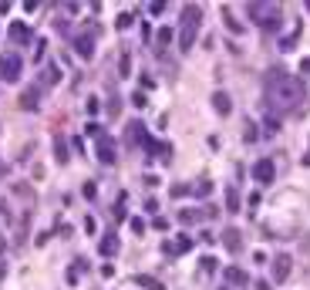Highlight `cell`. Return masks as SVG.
<instances>
[{"label":"cell","instance_id":"6da1fadb","mask_svg":"<svg viewBox=\"0 0 310 290\" xmlns=\"http://www.w3.org/2000/svg\"><path fill=\"white\" fill-rule=\"evenodd\" d=\"M304 101V81L287 75L283 68H270L263 75V105L270 108L273 118L287 115L290 108H297Z\"/></svg>","mask_w":310,"mask_h":290},{"label":"cell","instance_id":"ffe728a7","mask_svg":"<svg viewBox=\"0 0 310 290\" xmlns=\"http://www.w3.org/2000/svg\"><path fill=\"white\" fill-rule=\"evenodd\" d=\"M172 38H175L172 27H158V34H155V44H158V47H169V44H172Z\"/></svg>","mask_w":310,"mask_h":290},{"label":"cell","instance_id":"ab89813d","mask_svg":"<svg viewBox=\"0 0 310 290\" xmlns=\"http://www.w3.org/2000/svg\"><path fill=\"white\" fill-rule=\"evenodd\" d=\"M3 250H7V243H3V240H0V253H3Z\"/></svg>","mask_w":310,"mask_h":290},{"label":"cell","instance_id":"3957f363","mask_svg":"<svg viewBox=\"0 0 310 290\" xmlns=\"http://www.w3.org/2000/svg\"><path fill=\"white\" fill-rule=\"evenodd\" d=\"M250 17L260 24V31H267V34H276L280 27H283V14H280V7H273V3H250Z\"/></svg>","mask_w":310,"mask_h":290},{"label":"cell","instance_id":"d6a6232c","mask_svg":"<svg viewBox=\"0 0 310 290\" xmlns=\"http://www.w3.org/2000/svg\"><path fill=\"white\" fill-rule=\"evenodd\" d=\"M101 132H105V128H101L98 122H91V125H88V135H91V138H98V135H101Z\"/></svg>","mask_w":310,"mask_h":290},{"label":"cell","instance_id":"74e56055","mask_svg":"<svg viewBox=\"0 0 310 290\" xmlns=\"http://www.w3.org/2000/svg\"><path fill=\"white\" fill-rule=\"evenodd\" d=\"M3 172H7V166H3V162H0V179H3Z\"/></svg>","mask_w":310,"mask_h":290},{"label":"cell","instance_id":"52a82bcc","mask_svg":"<svg viewBox=\"0 0 310 290\" xmlns=\"http://www.w3.org/2000/svg\"><path fill=\"white\" fill-rule=\"evenodd\" d=\"M253 179H256L260 186H270L273 179H276V166H273V159H260V162L253 166Z\"/></svg>","mask_w":310,"mask_h":290},{"label":"cell","instance_id":"d6986e66","mask_svg":"<svg viewBox=\"0 0 310 290\" xmlns=\"http://www.w3.org/2000/svg\"><path fill=\"white\" fill-rule=\"evenodd\" d=\"M135 284L142 290H165V284H162V280H155V277H145V273H142V277H135Z\"/></svg>","mask_w":310,"mask_h":290},{"label":"cell","instance_id":"4dcf8cb0","mask_svg":"<svg viewBox=\"0 0 310 290\" xmlns=\"http://www.w3.org/2000/svg\"><path fill=\"white\" fill-rule=\"evenodd\" d=\"M162 253H165V256H179V250H175L172 240H165V243H162Z\"/></svg>","mask_w":310,"mask_h":290},{"label":"cell","instance_id":"8d00e7d4","mask_svg":"<svg viewBox=\"0 0 310 290\" xmlns=\"http://www.w3.org/2000/svg\"><path fill=\"white\" fill-rule=\"evenodd\" d=\"M3 277H7V267H3V263H0V280H3Z\"/></svg>","mask_w":310,"mask_h":290},{"label":"cell","instance_id":"f35d334b","mask_svg":"<svg viewBox=\"0 0 310 290\" xmlns=\"http://www.w3.org/2000/svg\"><path fill=\"white\" fill-rule=\"evenodd\" d=\"M304 166H310V152H307V155H304Z\"/></svg>","mask_w":310,"mask_h":290},{"label":"cell","instance_id":"8992f818","mask_svg":"<svg viewBox=\"0 0 310 290\" xmlns=\"http://www.w3.org/2000/svg\"><path fill=\"white\" fill-rule=\"evenodd\" d=\"M95 159L101 166H115L118 152H115V138L108 135V132H101V135L95 138Z\"/></svg>","mask_w":310,"mask_h":290},{"label":"cell","instance_id":"836d02e7","mask_svg":"<svg viewBox=\"0 0 310 290\" xmlns=\"http://www.w3.org/2000/svg\"><path fill=\"white\" fill-rule=\"evenodd\" d=\"M118 108H121V101H118V98H112V101H108V112H112V118L118 115Z\"/></svg>","mask_w":310,"mask_h":290},{"label":"cell","instance_id":"cb8c5ba5","mask_svg":"<svg viewBox=\"0 0 310 290\" xmlns=\"http://www.w3.org/2000/svg\"><path fill=\"white\" fill-rule=\"evenodd\" d=\"M175 250H179V253H189V250H193V236L179 233V240H175Z\"/></svg>","mask_w":310,"mask_h":290},{"label":"cell","instance_id":"9a60e30c","mask_svg":"<svg viewBox=\"0 0 310 290\" xmlns=\"http://www.w3.org/2000/svg\"><path fill=\"white\" fill-rule=\"evenodd\" d=\"M213 108H216V115H230L232 112V98L226 95V91H213Z\"/></svg>","mask_w":310,"mask_h":290},{"label":"cell","instance_id":"e575fe53","mask_svg":"<svg viewBox=\"0 0 310 290\" xmlns=\"http://www.w3.org/2000/svg\"><path fill=\"white\" fill-rule=\"evenodd\" d=\"M202 270H209V273L216 270V260H213V256H206V260H202Z\"/></svg>","mask_w":310,"mask_h":290},{"label":"cell","instance_id":"8fae6325","mask_svg":"<svg viewBox=\"0 0 310 290\" xmlns=\"http://www.w3.org/2000/svg\"><path fill=\"white\" fill-rule=\"evenodd\" d=\"M7 34H10V41H14V44H20V47H24V44H31V38H34V34H31V27H27V24H20V20H14V24L7 27Z\"/></svg>","mask_w":310,"mask_h":290},{"label":"cell","instance_id":"44dd1931","mask_svg":"<svg viewBox=\"0 0 310 290\" xmlns=\"http://www.w3.org/2000/svg\"><path fill=\"white\" fill-rule=\"evenodd\" d=\"M189 193L202 199V196H209V193H213V182H209V179H199V182H195V186L189 189Z\"/></svg>","mask_w":310,"mask_h":290},{"label":"cell","instance_id":"7a4b0ae2","mask_svg":"<svg viewBox=\"0 0 310 290\" xmlns=\"http://www.w3.org/2000/svg\"><path fill=\"white\" fill-rule=\"evenodd\" d=\"M199 27H202V7L195 3H186L182 7V20H179V47L182 51H193V44L199 41Z\"/></svg>","mask_w":310,"mask_h":290},{"label":"cell","instance_id":"603a6c76","mask_svg":"<svg viewBox=\"0 0 310 290\" xmlns=\"http://www.w3.org/2000/svg\"><path fill=\"white\" fill-rule=\"evenodd\" d=\"M132 24H135V10H125V14H121V17H118V31H128V27H132Z\"/></svg>","mask_w":310,"mask_h":290},{"label":"cell","instance_id":"2e32d148","mask_svg":"<svg viewBox=\"0 0 310 290\" xmlns=\"http://www.w3.org/2000/svg\"><path fill=\"white\" fill-rule=\"evenodd\" d=\"M223 247H226L230 253H236L239 247H243V233H239V230H226V233H223Z\"/></svg>","mask_w":310,"mask_h":290},{"label":"cell","instance_id":"ac0fdd59","mask_svg":"<svg viewBox=\"0 0 310 290\" xmlns=\"http://www.w3.org/2000/svg\"><path fill=\"white\" fill-rule=\"evenodd\" d=\"M206 216L202 209H179V223H186V226H193V223H202Z\"/></svg>","mask_w":310,"mask_h":290},{"label":"cell","instance_id":"277c9868","mask_svg":"<svg viewBox=\"0 0 310 290\" xmlns=\"http://www.w3.org/2000/svg\"><path fill=\"white\" fill-rule=\"evenodd\" d=\"M20 71H24V58L20 54H14V51L0 54V81L14 84V81H20Z\"/></svg>","mask_w":310,"mask_h":290},{"label":"cell","instance_id":"30bf717a","mask_svg":"<svg viewBox=\"0 0 310 290\" xmlns=\"http://www.w3.org/2000/svg\"><path fill=\"white\" fill-rule=\"evenodd\" d=\"M38 105H40V84L24 88V95H20V108H24V112H38Z\"/></svg>","mask_w":310,"mask_h":290},{"label":"cell","instance_id":"d4e9b609","mask_svg":"<svg viewBox=\"0 0 310 290\" xmlns=\"http://www.w3.org/2000/svg\"><path fill=\"white\" fill-rule=\"evenodd\" d=\"M128 226H132V233H135V236H142V233H145V219H142V216H132V219H128Z\"/></svg>","mask_w":310,"mask_h":290},{"label":"cell","instance_id":"e0dca14e","mask_svg":"<svg viewBox=\"0 0 310 290\" xmlns=\"http://www.w3.org/2000/svg\"><path fill=\"white\" fill-rule=\"evenodd\" d=\"M58 81H61V71L54 68V64H47V68L40 71V81H38V84H40V88H44V84H47V88H54Z\"/></svg>","mask_w":310,"mask_h":290},{"label":"cell","instance_id":"f1b7e54d","mask_svg":"<svg viewBox=\"0 0 310 290\" xmlns=\"http://www.w3.org/2000/svg\"><path fill=\"white\" fill-rule=\"evenodd\" d=\"M293 47H297V34H293V38H283V41H280V51H293Z\"/></svg>","mask_w":310,"mask_h":290},{"label":"cell","instance_id":"5b68a950","mask_svg":"<svg viewBox=\"0 0 310 290\" xmlns=\"http://www.w3.org/2000/svg\"><path fill=\"white\" fill-rule=\"evenodd\" d=\"M95 34H98V27L91 24V27H84L81 34H75V38H71V44H75V54H78V58H84V61H91V58H95Z\"/></svg>","mask_w":310,"mask_h":290},{"label":"cell","instance_id":"d590c367","mask_svg":"<svg viewBox=\"0 0 310 290\" xmlns=\"http://www.w3.org/2000/svg\"><path fill=\"white\" fill-rule=\"evenodd\" d=\"M256 290H273V287L267 284V280H256Z\"/></svg>","mask_w":310,"mask_h":290},{"label":"cell","instance_id":"60d3db41","mask_svg":"<svg viewBox=\"0 0 310 290\" xmlns=\"http://www.w3.org/2000/svg\"><path fill=\"white\" fill-rule=\"evenodd\" d=\"M219 290H230V287H219Z\"/></svg>","mask_w":310,"mask_h":290},{"label":"cell","instance_id":"5bb4252c","mask_svg":"<svg viewBox=\"0 0 310 290\" xmlns=\"http://www.w3.org/2000/svg\"><path fill=\"white\" fill-rule=\"evenodd\" d=\"M223 277H226V284H230V287H243V284H246V270H243V267H236V263H232V267H226V270H223Z\"/></svg>","mask_w":310,"mask_h":290},{"label":"cell","instance_id":"4316f807","mask_svg":"<svg viewBox=\"0 0 310 290\" xmlns=\"http://www.w3.org/2000/svg\"><path fill=\"white\" fill-rule=\"evenodd\" d=\"M14 196H24V199H34L31 186H24V182H17V186H14Z\"/></svg>","mask_w":310,"mask_h":290},{"label":"cell","instance_id":"4fadbf2b","mask_svg":"<svg viewBox=\"0 0 310 290\" xmlns=\"http://www.w3.org/2000/svg\"><path fill=\"white\" fill-rule=\"evenodd\" d=\"M68 159H71V142L64 135H54V162H58V166H68Z\"/></svg>","mask_w":310,"mask_h":290},{"label":"cell","instance_id":"1f68e13d","mask_svg":"<svg viewBox=\"0 0 310 290\" xmlns=\"http://www.w3.org/2000/svg\"><path fill=\"white\" fill-rule=\"evenodd\" d=\"M84 108H88V115H95L98 108H101V101H98V98H88V105H84Z\"/></svg>","mask_w":310,"mask_h":290},{"label":"cell","instance_id":"484cf974","mask_svg":"<svg viewBox=\"0 0 310 290\" xmlns=\"http://www.w3.org/2000/svg\"><path fill=\"white\" fill-rule=\"evenodd\" d=\"M223 20H226V27H230V31H236V34L243 31V24H239V20L232 17V14H223Z\"/></svg>","mask_w":310,"mask_h":290},{"label":"cell","instance_id":"9c48e42d","mask_svg":"<svg viewBox=\"0 0 310 290\" xmlns=\"http://www.w3.org/2000/svg\"><path fill=\"white\" fill-rule=\"evenodd\" d=\"M293 270V260L290 256H273V284H283Z\"/></svg>","mask_w":310,"mask_h":290},{"label":"cell","instance_id":"7c38bea8","mask_svg":"<svg viewBox=\"0 0 310 290\" xmlns=\"http://www.w3.org/2000/svg\"><path fill=\"white\" fill-rule=\"evenodd\" d=\"M118 253V233H105L101 240H98V256H115Z\"/></svg>","mask_w":310,"mask_h":290},{"label":"cell","instance_id":"f546056e","mask_svg":"<svg viewBox=\"0 0 310 290\" xmlns=\"http://www.w3.org/2000/svg\"><path fill=\"white\" fill-rule=\"evenodd\" d=\"M81 193L88 196V199H98V186H95V182H84V189H81Z\"/></svg>","mask_w":310,"mask_h":290},{"label":"cell","instance_id":"7402d4cb","mask_svg":"<svg viewBox=\"0 0 310 290\" xmlns=\"http://www.w3.org/2000/svg\"><path fill=\"white\" fill-rule=\"evenodd\" d=\"M226 209H230V213H236V209H239V193H236V186H230V189H226Z\"/></svg>","mask_w":310,"mask_h":290},{"label":"cell","instance_id":"83f0119b","mask_svg":"<svg viewBox=\"0 0 310 290\" xmlns=\"http://www.w3.org/2000/svg\"><path fill=\"white\" fill-rule=\"evenodd\" d=\"M132 105H135V108H145V105H149L145 91H135V95H132Z\"/></svg>","mask_w":310,"mask_h":290},{"label":"cell","instance_id":"ba28073f","mask_svg":"<svg viewBox=\"0 0 310 290\" xmlns=\"http://www.w3.org/2000/svg\"><path fill=\"white\" fill-rule=\"evenodd\" d=\"M149 135H145V125L142 122H128V128H125V145L132 149V145H145Z\"/></svg>","mask_w":310,"mask_h":290}]
</instances>
